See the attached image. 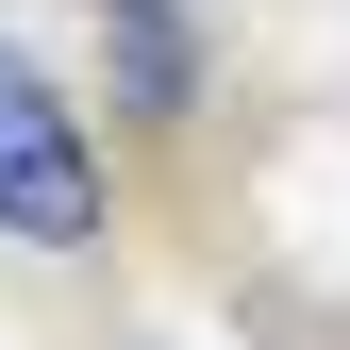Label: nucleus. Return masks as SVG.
I'll use <instances>...</instances> for the list:
<instances>
[{"label": "nucleus", "mask_w": 350, "mask_h": 350, "mask_svg": "<svg viewBox=\"0 0 350 350\" xmlns=\"http://www.w3.org/2000/svg\"><path fill=\"white\" fill-rule=\"evenodd\" d=\"M0 234L17 250H100V134L0 51Z\"/></svg>", "instance_id": "nucleus-1"}, {"label": "nucleus", "mask_w": 350, "mask_h": 350, "mask_svg": "<svg viewBox=\"0 0 350 350\" xmlns=\"http://www.w3.org/2000/svg\"><path fill=\"white\" fill-rule=\"evenodd\" d=\"M100 67H117V117H200V17L184 0H100Z\"/></svg>", "instance_id": "nucleus-2"}]
</instances>
